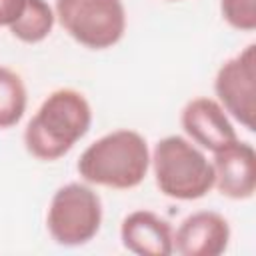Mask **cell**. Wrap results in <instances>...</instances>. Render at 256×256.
I'll list each match as a JSON object with an SVG mask.
<instances>
[{"mask_svg": "<svg viewBox=\"0 0 256 256\" xmlns=\"http://www.w3.org/2000/svg\"><path fill=\"white\" fill-rule=\"evenodd\" d=\"M214 188L230 200H250L256 192V152L250 142L236 138L212 152Z\"/></svg>", "mask_w": 256, "mask_h": 256, "instance_id": "7", "label": "cell"}, {"mask_svg": "<svg viewBox=\"0 0 256 256\" xmlns=\"http://www.w3.org/2000/svg\"><path fill=\"white\" fill-rule=\"evenodd\" d=\"M214 92L230 118L246 130H256V44L222 62L214 76Z\"/></svg>", "mask_w": 256, "mask_h": 256, "instance_id": "6", "label": "cell"}, {"mask_svg": "<svg viewBox=\"0 0 256 256\" xmlns=\"http://www.w3.org/2000/svg\"><path fill=\"white\" fill-rule=\"evenodd\" d=\"M150 168L158 190L172 200H200L214 188L212 162L186 136L170 134L158 140L150 152Z\"/></svg>", "mask_w": 256, "mask_h": 256, "instance_id": "3", "label": "cell"}, {"mask_svg": "<svg viewBox=\"0 0 256 256\" xmlns=\"http://www.w3.org/2000/svg\"><path fill=\"white\" fill-rule=\"evenodd\" d=\"M120 242L138 256H170L174 252V230L156 212L134 210L120 224Z\"/></svg>", "mask_w": 256, "mask_h": 256, "instance_id": "10", "label": "cell"}, {"mask_svg": "<svg viewBox=\"0 0 256 256\" xmlns=\"http://www.w3.org/2000/svg\"><path fill=\"white\" fill-rule=\"evenodd\" d=\"M220 14L234 30H256V0H220Z\"/></svg>", "mask_w": 256, "mask_h": 256, "instance_id": "13", "label": "cell"}, {"mask_svg": "<svg viewBox=\"0 0 256 256\" xmlns=\"http://www.w3.org/2000/svg\"><path fill=\"white\" fill-rule=\"evenodd\" d=\"M92 126V106L74 88L50 92L24 128V148L42 162L68 154Z\"/></svg>", "mask_w": 256, "mask_h": 256, "instance_id": "1", "label": "cell"}, {"mask_svg": "<svg viewBox=\"0 0 256 256\" xmlns=\"http://www.w3.org/2000/svg\"><path fill=\"white\" fill-rule=\"evenodd\" d=\"M80 178L92 186L130 190L144 182L150 170L146 138L130 128L112 130L94 140L78 158Z\"/></svg>", "mask_w": 256, "mask_h": 256, "instance_id": "2", "label": "cell"}, {"mask_svg": "<svg viewBox=\"0 0 256 256\" xmlns=\"http://www.w3.org/2000/svg\"><path fill=\"white\" fill-rule=\"evenodd\" d=\"M54 24L56 14L46 0H26L20 18L8 30L16 40L24 44H38L50 36Z\"/></svg>", "mask_w": 256, "mask_h": 256, "instance_id": "11", "label": "cell"}, {"mask_svg": "<svg viewBox=\"0 0 256 256\" xmlns=\"http://www.w3.org/2000/svg\"><path fill=\"white\" fill-rule=\"evenodd\" d=\"M54 14L64 32L90 50L112 48L126 32L122 0H56Z\"/></svg>", "mask_w": 256, "mask_h": 256, "instance_id": "5", "label": "cell"}, {"mask_svg": "<svg viewBox=\"0 0 256 256\" xmlns=\"http://www.w3.org/2000/svg\"><path fill=\"white\" fill-rule=\"evenodd\" d=\"M26 0H0V26L10 28L22 14Z\"/></svg>", "mask_w": 256, "mask_h": 256, "instance_id": "14", "label": "cell"}, {"mask_svg": "<svg viewBox=\"0 0 256 256\" xmlns=\"http://www.w3.org/2000/svg\"><path fill=\"white\" fill-rule=\"evenodd\" d=\"M102 200L88 182H68L60 186L48 204L46 230L58 246H84L102 226Z\"/></svg>", "mask_w": 256, "mask_h": 256, "instance_id": "4", "label": "cell"}, {"mask_svg": "<svg viewBox=\"0 0 256 256\" xmlns=\"http://www.w3.org/2000/svg\"><path fill=\"white\" fill-rule=\"evenodd\" d=\"M28 106V90L18 72L0 64V130L16 126Z\"/></svg>", "mask_w": 256, "mask_h": 256, "instance_id": "12", "label": "cell"}, {"mask_svg": "<svg viewBox=\"0 0 256 256\" xmlns=\"http://www.w3.org/2000/svg\"><path fill=\"white\" fill-rule=\"evenodd\" d=\"M166 2H178V0H166Z\"/></svg>", "mask_w": 256, "mask_h": 256, "instance_id": "15", "label": "cell"}, {"mask_svg": "<svg viewBox=\"0 0 256 256\" xmlns=\"http://www.w3.org/2000/svg\"><path fill=\"white\" fill-rule=\"evenodd\" d=\"M180 124L186 138L208 152H216L238 138L226 110L218 100L208 96H198L186 102L180 112Z\"/></svg>", "mask_w": 256, "mask_h": 256, "instance_id": "8", "label": "cell"}, {"mask_svg": "<svg viewBox=\"0 0 256 256\" xmlns=\"http://www.w3.org/2000/svg\"><path fill=\"white\" fill-rule=\"evenodd\" d=\"M230 224L214 210L188 214L174 232V252L180 256H220L230 244Z\"/></svg>", "mask_w": 256, "mask_h": 256, "instance_id": "9", "label": "cell"}]
</instances>
